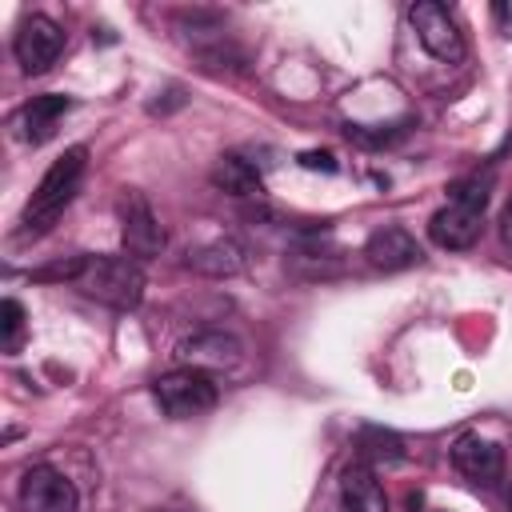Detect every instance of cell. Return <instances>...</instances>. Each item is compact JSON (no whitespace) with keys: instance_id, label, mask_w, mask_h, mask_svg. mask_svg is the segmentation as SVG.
<instances>
[{"instance_id":"6da1fadb","label":"cell","mask_w":512,"mask_h":512,"mask_svg":"<svg viewBox=\"0 0 512 512\" xmlns=\"http://www.w3.org/2000/svg\"><path fill=\"white\" fill-rule=\"evenodd\" d=\"M488 192H492V176H468L456 180L448 188V204L428 220V236L440 248L464 252L480 240V224H484V208H488Z\"/></svg>"},{"instance_id":"7a4b0ae2","label":"cell","mask_w":512,"mask_h":512,"mask_svg":"<svg viewBox=\"0 0 512 512\" xmlns=\"http://www.w3.org/2000/svg\"><path fill=\"white\" fill-rule=\"evenodd\" d=\"M84 168H88V148L84 144H72L64 156L52 160V168L40 176V184H36L28 208H24V236H40L44 228L56 224V216L76 196V188L84 180Z\"/></svg>"},{"instance_id":"3957f363","label":"cell","mask_w":512,"mask_h":512,"mask_svg":"<svg viewBox=\"0 0 512 512\" xmlns=\"http://www.w3.org/2000/svg\"><path fill=\"white\" fill-rule=\"evenodd\" d=\"M76 288L84 296L108 304V308L128 312L144 296V272H140V264L132 256H88Z\"/></svg>"},{"instance_id":"277c9868","label":"cell","mask_w":512,"mask_h":512,"mask_svg":"<svg viewBox=\"0 0 512 512\" xmlns=\"http://www.w3.org/2000/svg\"><path fill=\"white\" fill-rule=\"evenodd\" d=\"M152 392H156V404H160L168 416H176V420H184V416H200V412L216 408V396H220L212 372L192 368V364L156 376Z\"/></svg>"},{"instance_id":"5b68a950","label":"cell","mask_w":512,"mask_h":512,"mask_svg":"<svg viewBox=\"0 0 512 512\" xmlns=\"http://www.w3.org/2000/svg\"><path fill=\"white\" fill-rule=\"evenodd\" d=\"M408 20H412V32H416L420 48H424L432 60H440V64H460V60H464V52H468L464 32H460V24L452 20V12H448L444 4H436V0H416V4L408 8Z\"/></svg>"},{"instance_id":"8992f818","label":"cell","mask_w":512,"mask_h":512,"mask_svg":"<svg viewBox=\"0 0 512 512\" xmlns=\"http://www.w3.org/2000/svg\"><path fill=\"white\" fill-rule=\"evenodd\" d=\"M12 52H16V64L28 72V76H40L56 64V56L64 52V32L52 16L44 12H32L16 24V36H12Z\"/></svg>"},{"instance_id":"52a82bcc","label":"cell","mask_w":512,"mask_h":512,"mask_svg":"<svg viewBox=\"0 0 512 512\" xmlns=\"http://www.w3.org/2000/svg\"><path fill=\"white\" fill-rule=\"evenodd\" d=\"M116 216H120V240H124V252L136 256V260H148V256H160L164 248V228L148 204L144 192L128 188L120 192L116 200Z\"/></svg>"},{"instance_id":"ba28073f","label":"cell","mask_w":512,"mask_h":512,"mask_svg":"<svg viewBox=\"0 0 512 512\" xmlns=\"http://www.w3.org/2000/svg\"><path fill=\"white\" fill-rule=\"evenodd\" d=\"M20 508L24 512H76L80 496L72 488V480L64 472H56L52 464H32L20 476Z\"/></svg>"},{"instance_id":"9c48e42d","label":"cell","mask_w":512,"mask_h":512,"mask_svg":"<svg viewBox=\"0 0 512 512\" xmlns=\"http://www.w3.org/2000/svg\"><path fill=\"white\" fill-rule=\"evenodd\" d=\"M364 256H368V264L380 268V272H400V268L420 264V260H424V248L416 244V236H412L408 228L384 224V228H376V232L368 236Z\"/></svg>"},{"instance_id":"30bf717a","label":"cell","mask_w":512,"mask_h":512,"mask_svg":"<svg viewBox=\"0 0 512 512\" xmlns=\"http://www.w3.org/2000/svg\"><path fill=\"white\" fill-rule=\"evenodd\" d=\"M452 464L480 488H492L504 480V452L484 436H460L452 444Z\"/></svg>"},{"instance_id":"8fae6325","label":"cell","mask_w":512,"mask_h":512,"mask_svg":"<svg viewBox=\"0 0 512 512\" xmlns=\"http://www.w3.org/2000/svg\"><path fill=\"white\" fill-rule=\"evenodd\" d=\"M340 504H344V512H388V496H384L376 472L364 460L344 464V472H340Z\"/></svg>"},{"instance_id":"7c38bea8","label":"cell","mask_w":512,"mask_h":512,"mask_svg":"<svg viewBox=\"0 0 512 512\" xmlns=\"http://www.w3.org/2000/svg\"><path fill=\"white\" fill-rule=\"evenodd\" d=\"M68 108H72V100H68V96H60V92L32 96V100L16 112L20 140H28V144H44V140L56 132V124H60V116H64Z\"/></svg>"},{"instance_id":"4fadbf2b","label":"cell","mask_w":512,"mask_h":512,"mask_svg":"<svg viewBox=\"0 0 512 512\" xmlns=\"http://www.w3.org/2000/svg\"><path fill=\"white\" fill-rule=\"evenodd\" d=\"M180 356L192 364V368H224V364H236L240 360V340L236 336H224V332H200L192 340L180 344Z\"/></svg>"},{"instance_id":"5bb4252c","label":"cell","mask_w":512,"mask_h":512,"mask_svg":"<svg viewBox=\"0 0 512 512\" xmlns=\"http://www.w3.org/2000/svg\"><path fill=\"white\" fill-rule=\"evenodd\" d=\"M184 264L200 276H236L244 268V248L236 240H212V244H200L184 256Z\"/></svg>"},{"instance_id":"9a60e30c","label":"cell","mask_w":512,"mask_h":512,"mask_svg":"<svg viewBox=\"0 0 512 512\" xmlns=\"http://www.w3.org/2000/svg\"><path fill=\"white\" fill-rule=\"evenodd\" d=\"M212 184L224 188V192H232V196H260V192H264V180H260L256 164H248V160L236 156V152H228V156L216 160Z\"/></svg>"},{"instance_id":"2e32d148","label":"cell","mask_w":512,"mask_h":512,"mask_svg":"<svg viewBox=\"0 0 512 512\" xmlns=\"http://www.w3.org/2000/svg\"><path fill=\"white\" fill-rule=\"evenodd\" d=\"M356 448H360L364 460H384V464L404 460V440L396 432H388V428H360Z\"/></svg>"},{"instance_id":"e0dca14e","label":"cell","mask_w":512,"mask_h":512,"mask_svg":"<svg viewBox=\"0 0 512 512\" xmlns=\"http://www.w3.org/2000/svg\"><path fill=\"white\" fill-rule=\"evenodd\" d=\"M24 344V308L20 300H0V348L4 352H16Z\"/></svg>"},{"instance_id":"ac0fdd59","label":"cell","mask_w":512,"mask_h":512,"mask_svg":"<svg viewBox=\"0 0 512 512\" xmlns=\"http://www.w3.org/2000/svg\"><path fill=\"white\" fill-rule=\"evenodd\" d=\"M404 132H408V120H400V124H392V128H364V124H348V140H356V144H364V148H384V144L400 140Z\"/></svg>"},{"instance_id":"d6986e66","label":"cell","mask_w":512,"mask_h":512,"mask_svg":"<svg viewBox=\"0 0 512 512\" xmlns=\"http://www.w3.org/2000/svg\"><path fill=\"white\" fill-rule=\"evenodd\" d=\"M300 164L312 168V172H336V168H340L332 152H300Z\"/></svg>"},{"instance_id":"ffe728a7","label":"cell","mask_w":512,"mask_h":512,"mask_svg":"<svg viewBox=\"0 0 512 512\" xmlns=\"http://www.w3.org/2000/svg\"><path fill=\"white\" fill-rule=\"evenodd\" d=\"M160 512H176V508H160Z\"/></svg>"}]
</instances>
